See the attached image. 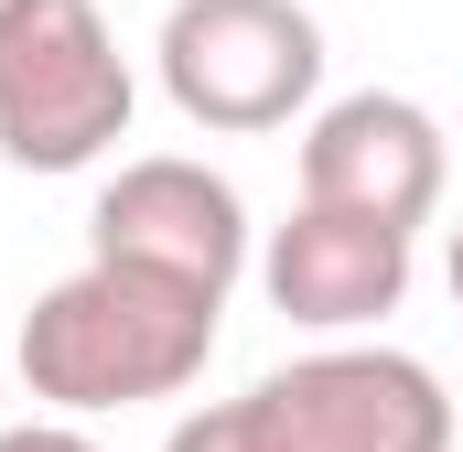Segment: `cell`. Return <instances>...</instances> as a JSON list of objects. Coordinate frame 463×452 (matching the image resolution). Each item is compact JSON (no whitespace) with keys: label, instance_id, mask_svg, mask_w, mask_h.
Segmentation results:
<instances>
[{"label":"cell","instance_id":"obj_4","mask_svg":"<svg viewBox=\"0 0 463 452\" xmlns=\"http://www.w3.org/2000/svg\"><path fill=\"white\" fill-rule=\"evenodd\" d=\"M269 452H453V399L399 344H324L248 388Z\"/></svg>","mask_w":463,"mask_h":452},{"label":"cell","instance_id":"obj_1","mask_svg":"<svg viewBox=\"0 0 463 452\" xmlns=\"http://www.w3.org/2000/svg\"><path fill=\"white\" fill-rule=\"evenodd\" d=\"M216 313L227 291L205 280H173V269H140V259H98L76 280H54L33 313H22V388L65 420H98V410H140V399H184L216 355Z\"/></svg>","mask_w":463,"mask_h":452},{"label":"cell","instance_id":"obj_7","mask_svg":"<svg viewBox=\"0 0 463 452\" xmlns=\"http://www.w3.org/2000/svg\"><path fill=\"white\" fill-rule=\"evenodd\" d=\"M410 237L420 226H388V216H355V205H291V226H269L259 248V291L313 324V334H355L377 313L410 302Z\"/></svg>","mask_w":463,"mask_h":452},{"label":"cell","instance_id":"obj_3","mask_svg":"<svg viewBox=\"0 0 463 452\" xmlns=\"http://www.w3.org/2000/svg\"><path fill=\"white\" fill-rule=\"evenodd\" d=\"M162 98L216 129V140H259L291 129L324 87V22L302 0H173L162 11Z\"/></svg>","mask_w":463,"mask_h":452},{"label":"cell","instance_id":"obj_9","mask_svg":"<svg viewBox=\"0 0 463 452\" xmlns=\"http://www.w3.org/2000/svg\"><path fill=\"white\" fill-rule=\"evenodd\" d=\"M0 452H98V442L54 410V420H11V431H0Z\"/></svg>","mask_w":463,"mask_h":452},{"label":"cell","instance_id":"obj_6","mask_svg":"<svg viewBox=\"0 0 463 452\" xmlns=\"http://www.w3.org/2000/svg\"><path fill=\"white\" fill-rule=\"evenodd\" d=\"M98 259H140V269H173V280H205V291H237L248 269V205H237L227 173L184 162V151H151V162H118L109 194H98Z\"/></svg>","mask_w":463,"mask_h":452},{"label":"cell","instance_id":"obj_8","mask_svg":"<svg viewBox=\"0 0 463 452\" xmlns=\"http://www.w3.org/2000/svg\"><path fill=\"white\" fill-rule=\"evenodd\" d=\"M162 452H269V431H259V410H248V399H216V410L173 420V442H162Z\"/></svg>","mask_w":463,"mask_h":452},{"label":"cell","instance_id":"obj_2","mask_svg":"<svg viewBox=\"0 0 463 452\" xmlns=\"http://www.w3.org/2000/svg\"><path fill=\"white\" fill-rule=\"evenodd\" d=\"M129 54L98 0H0V162L11 173H87L129 140Z\"/></svg>","mask_w":463,"mask_h":452},{"label":"cell","instance_id":"obj_10","mask_svg":"<svg viewBox=\"0 0 463 452\" xmlns=\"http://www.w3.org/2000/svg\"><path fill=\"white\" fill-rule=\"evenodd\" d=\"M442 269H453V302H463V226H453V259H442Z\"/></svg>","mask_w":463,"mask_h":452},{"label":"cell","instance_id":"obj_5","mask_svg":"<svg viewBox=\"0 0 463 452\" xmlns=\"http://www.w3.org/2000/svg\"><path fill=\"white\" fill-rule=\"evenodd\" d=\"M442 184H453L442 118L420 108V98H399V87H355L335 108H313V129H302V194H313V205L431 226Z\"/></svg>","mask_w":463,"mask_h":452}]
</instances>
